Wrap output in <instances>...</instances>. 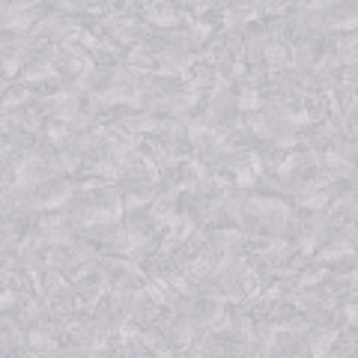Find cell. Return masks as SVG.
Returning <instances> with one entry per match:
<instances>
[{
    "label": "cell",
    "mask_w": 358,
    "mask_h": 358,
    "mask_svg": "<svg viewBox=\"0 0 358 358\" xmlns=\"http://www.w3.org/2000/svg\"><path fill=\"white\" fill-rule=\"evenodd\" d=\"M322 167H355V162L350 155H343L334 147H322Z\"/></svg>",
    "instance_id": "obj_6"
},
{
    "label": "cell",
    "mask_w": 358,
    "mask_h": 358,
    "mask_svg": "<svg viewBox=\"0 0 358 358\" xmlns=\"http://www.w3.org/2000/svg\"><path fill=\"white\" fill-rule=\"evenodd\" d=\"M263 110V93L254 87H236V114H257Z\"/></svg>",
    "instance_id": "obj_4"
},
{
    "label": "cell",
    "mask_w": 358,
    "mask_h": 358,
    "mask_svg": "<svg viewBox=\"0 0 358 358\" xmlns=\"http://www.w3.org/2000/svg\"><path fill=\"white\" fill-rule=\"evenodd\" d=\"M0 9H3V33L13 30V36H27V33L45 18L42 15V6L39 9H30V13H13L9 3H3Z\"/></svg>",
    "instance_id": "obj_3"
},
{
    "label": "cell",
    "mask_w": 358,
    "mask_h": 358,
    "mask_svg": "<svg viewBox=\"0 0 358 358\" xmlns=\"http://www.w3.org/2000/svg\"><path fill=\"white\" fill-rule=\"evenodd\" d=\"M143 24H150L155 30H179L182 24V13L179 6H167V3H143Z\"/></svg>",
    "instance_id": "obj_2"
},
{
    "label": "cell",
    "mask_w": 358,
    "mask_h": 358,
    "mask_svg": "<svg viewBox=\"0 0 358 358\" xmlns=\"http://www.w3.org/2000/svg\"><path fill=\"white\" fill-rule=\"evenodd\" d=\"M341 320H343L346 329H355V320H358V305H355V299H346L343 305H341Z\"/></svg>",
    "instance_id": "obj_7"
},
{
    "label": "cell",
    "mask_w": 358,
    "mask_h": 358,
    "mask_svg": "<svg viewBox=\"0 0 358 358\" xmlns=\"http://www.w3.org/2000/svg\"><path fill=\"white\" fill-rule=\"evenodd\" d=\"M310 263H326V266H334V263H355V242L352 239H329V242H322L317 251H313L310 257Z\"/></svg>",
    "instance_id": "obj_1"
},
{
    "label": "cell",
    "mask_w": 358,
    "mask_h": 358,
    "mask_svg": "<svg viewBox=\"0 0 358 358\" xmlns=\"http://www.w3.org/2000/svg\"><path fill=\"white\" fill-rule=\"evenodd\" d=\"M36 96L39 93H33V90L13 84V90H6V93H3V114H9V110H18L21 105H33V102H36Z\"/></svg>",
    "instance_id": "obj_5"
}]
</instances>
